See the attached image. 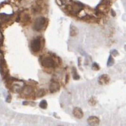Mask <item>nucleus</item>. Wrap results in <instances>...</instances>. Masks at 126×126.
<instances>
[{
  "instance_id": "1",
  "label": "nucleus",
  "mask_w": 126,
  "mask_h": 126,
  "mask_svg": "<svg viewBox=\"0 0 126 126\" xmlns=\"http://www.w3.org/2000/svg\"><path fill=\"white\" fill-rule=\"evenodd\" d=\"M82 7H83V5L80 3L73 2L71 4L67 5L65 7V9L71 14L76 15L82 10Z\"/></svg>"
},
{
  "instance_id": "2",
  "label": "nucleus",
  "mask_w": 126,
  "mask_h": 126,
  "mask_svg": "<svg viewBox=\"0 0 126 126\" xmlns=\"http://www.w3.org/2000/svg\"><path fill=\"white\" fill-rule=\"evenodd\" d=\"M46 23V19L44 17H39L34 22V28L37 31H41L45 27Z\"/></svg>"
},
{
  "instance_id": "3",
  "label": "nucleus",
  "mask_w": 126,
  "mask_h": 126,
  "mask_svg": "<svg viewBox=\"0 0 126 126\" xmlns=\"http://www.w3.org/2000/svg\"><path fill=\"white\" fill-rule=\"evenodd\" d=\"M41 65L46 68H53L55 67V62L51 57H45L41 60Z\"/></svg>"
},
{
  "instance_id": "4",
  "label": "nucleus",
  "mask_w": 126,
  "mask_h": 126,
  "mask_svg": "<svg viewBox=\"0 0 126 126\" xmlns=\"http://www.w3.org/2000/svg\"><path fill=\"white\" fill-rule=\"evenodd\" d=\"M31 48L34 52H38L41 48V42L40 38H37L32 41L31 44Z\"/></svg>"
},
{
  "instance_id": "5",
  "label": "nucleus",
  "mask_w": 126,
  "mask_h": 126,
  "mask_svg": "<svg viewBox=\"0 0 126 126\" xmlns=\"http://www.w3.org/2000/svg\"><path fill=\"white\" fill-rule=\"evenodd\" d=\"M97 8H99V10H97L99 13H100L101 14L103 13H106L107 12L109 11V5L108 1L106 0H103L97 7Z\"/></svg>"
},
{
  "instance_id": "6",
  "label": "nucleus",
  "mask_w": 126,
  "mask_h": 126,
  "mask_svg": "<svg viewBox=\"0 0 126 126\" xmlns=\"http://www.w3.org/2000/svg\"><path fill=\"white\" fill-rule=\"evenodd\" d=\"M110 82V77L108 75H101L98 79V82L99 84L100 85H102V86H104V85H106L109 83Z\"/></svg>"
},
{
  "instance_id": "7",
  "label": "nucleus",
  "mask_w": 126,
  "mask_h": 126,
  "mask_svg": "<svg viewBox=\"0 0 126 126\" xmlns=\"http://www.w3.org/2000/svg\"><path fill=\"white\" fill-rule=\"evenodd\" d=\"M59 88H60V85L57 82H51L50 84V86H49V90H50V92L52 93L58 92L59 90Z\"/></svg>"
},
{
  "instance_id": "8",
  "label": "nucleus",
  "mask_w": 126,
  "mask_h": 126,
  "mask_svg": "<svg viewBox=\"0 0 126 126\" xmlns=\"http://www.w3.org/2000/svg\"><path fill=\"white\" fill-rule=\"evenodd\" d=\"M73 115L75 116V117L78 119H81L84 116V113L82 112V110L79 107H75L74 108L73 110Z\"/></svg>"
},
{
  "instance_id": "9",
  "label": "nucleus",
  "mask_w": 126,
  "mask_h": 126,
  "mask_svg": "<svg viewBox=\"0 0 126 126\" xmlns=\"http://www.w3.org/2000/svg\"><path fill=\"white\" fill-rule=\"evenodd\" d=\"M88 123L90 126H98L99 119L96 116H90L88 118Z\"/></svg>"
},
{
  "instance_id": "10",
  "label": "nucleus",
  "mask_w": 126,
  "mask_h": 126,
  "mask_svg": "<svg viewBox=\"0 0 126 126\" xmlns=\"http://www.w3.org/2000/svg\"><path fill=\"white\" fill-rule=\"evenodd\" d=\"M30 20H31V18L29 17V14L28 13H23L22 14V18H21V22L23 24L26 25L29 22Z\"/></svg>"
},
{
  "instance_id": "11",
  "label": "nucleus",
  "mask_w": 126,
  "mask_h": 126,
  "mask_svg": "<svg viewBox=\"0 0 126 126\" xmlns=\"http://www.w3.org/2000/svg\"><path fill=\"white\" fill-rule=\"evenodd\" d=\"M79 34V29L74 25H71L70 27V35L71 37H75Z\"/></svg>"
},
{
  "instance_id": "12",
  "label": "nucleus",
  "mask_w": 126,
  "mask_h": 126,
  "mask_svg": "<svg viewBox=\"0 0 126 126\" xmlns=\"http://www.w3.org/2000/svg\"><path fill=\"white\" fill-rule=\"evenodd\" d=\"M34 92V90L32 88V87L30 86H25L24 88H23V93L25 95H30Z\"/></svg>"
},
{
  "instance_id": "13",
  "label": "nucleus",
  "mask_w": 126,
  "mask_h": 126,
  "mask_svg": "<svg viewBox=\"0 0 126 126\" xmlns=\"http://www.w3.org/2000/svg\"><path fill=\"white\" fill-rule=\"evenodd\" d=\"M72 74H73V78L74 80H79L80 76L78 75L77 71H76V69L75 67H73V69H72Z\"/></svg>"
},
{
  "instance_id": "14",
  "label": "nucleus",
  "mask_w": 126,
  "mask_h": 126,
  "mask_svg": "<svg viewBox=\"0 0 126 126\" xmlns=\"http://www.w3.org/2000/svg\"><path fill=\"white\" fill-rule=\"evenodd\" d=\"M46 90L44 89V88H42L38 92L37 96V97H42L46 95Z\"/></svg>"
},
{
  "instance_id": "15",
  "label": "nucleus",
  "mask_w": 126,
  "mask_h": 126,
  "mask_svg": "<svg viewBox=\"0 0 126 126\" xmlns=\"http://www.w3.org/2000/svg\"><path fill=\"white\" fill-rule=\"evenodd\" d=\"M32 11L35 13H38L41 11V7L39 5H35V6H33L32 7Z\"/></svg>"
},
{
  "instance_id": "16",
  "label": "nucleus",
  "mask_w": 126,
  "mask_h": 126,
  "mask_svg": "<svg viewBox=\"0 0 126 126\" xmlns=\"http://www.w3.org/2000/svg\"><path fill=\"white\" fill-rule=\"evenodd\" d=\"M114 63V59L113 58L112 55H110L109 58V59H108V63H107V66L108 67H110V66H112Z\"/></svg>"
},
{
  "instance_id": "17",
  "label": "nucleus",
  "mask_w": 126,
  "mask_h": 126,
  "mask_svg": "<svg viewBox=\"0 0 126 126\" xmlns=\"http://www.w3.org/2000/svg\"><path fill=\"white\" fill-rule=\"evenodd\" d=\"M47 102H46V101H45V100H42V101H41V102H40V104H39V106L41 108V109H46V108H47Z\"/></svg>"
},
{
  "instance_id": "18",
  "label": "nucleus",
  "mask_w": 126,
  "mask_h": 126,
  "mask_svg": "<svg viewBox=\"0 0 126 126\" xmlns=\"http://www.w3.org/2000/svg\"><path fill=\"white\" fill-rule=\"evenodd\" d=\"M21 1L22 0H9L10 3L13 4V5H19Z\"/></svg>"
},
{
  "instance_id": "19",
  "label": "nucleus",
  "mask_w": 126,
  "mask_h": 126,
  "mask_svg": "<svg viewBox=\"0 0 126 126\" xmlns=\"http://www.w3.org/2000/svg\"><path fill=\"white\" fill-rule=\"evenodd\" d=\"M56 2L59 5H63L67 3V0H56Z\"/></svg>"
},
{
  "instance_id": "20",
  "label": "nucleus",
  "mask_w": 126,
  "mask_h": 126,
  "mask_svg": "<svg viewBox=\"0 0 126 126\" xmlns=\"http://www.w3.org/2000/svg\"><path fill=\"white\" fill-rule=\"evenodd\" d=\"M99 66L98 65H97V63H93L92 65V69L94 71H98L99 70Z\"/></svg>"
},
{
  "instance_id": "21",
  "label": "nucleus",
  "mask_w": 126,
  "mask_h": 126,
  "mask_svg": "<svg viewBox=\"0 0 126 126\" xmlns=\"http://www.w3.org/2000/svg\"><path fill=\"white\" fill-rule=\"evenodd\" d=\"M96 103H97V100L94 97H92L89 101V103L90 105H95Z\"/></svg>"
},
{
  "instance_id": "22",
  "label": "nucleus",
  "mask_w": 126,
  "mask_h": 126,
  "mask_svg": "<svg viewBox=\"0 0 126 126\" xmlns=\"http://www.w3.org/2000/svg\"><path fill=\"white\" fill-rule=\"evenodd\" d=\"M112 54L113 55V56H118V51L116 50H113L112 51Z\"/></svg>"
},
{
  "instance_id": "23",
  "label": "nucleus",
  "mask_w": 126,
  "mask_h": 126,
  "mask_svg": "<svg viewBox=\"0 0 126 126\" xmlns=\"http://www.w3.org/2000/svg\"><path fill=\"white\" fill-rule=\"evenodd\" d=\"M111 12H112V16H113V17H115V16H116V13H115V12H114V11H113V10H112V11H111Z\"/></svg>"
},
{
  "instance_id": "24",
  "label": "nucleus",
  "mask_w": 126,
  "mask_h": 126,
  "mask_svg": "<svg viewBox=\"0 0 126 126\" xmlns=\"http://www.w3.org/2000/svg\"><path fill=\"white\" fill-rule=\"evenodd\" d=\"M69 75L66 76V80H65V82H66V83H67V82H68V80H69Z\"/></svg>"
}]
</instances>
